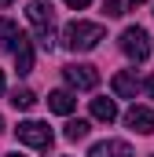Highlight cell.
Returning a JSON list of instances; mask_svg holds the SVG:
<instances>
[{"instance_id": "3957f363", "label": "cell", "mask_w": 154, "mask_h": 157, "mask_svg": "<svg viewBox=\"0 0 154 157\" xmlns=\"http://www.w3.org/2000/svg\"><path fill=\"white\" fill-rule=\"evenodd\" d=\"M121 51H125L132 62H143V59L151 55V37H147V29H143V26H128V29L121 33Z\"/></svg>"}, {"instance_id": "7a4b0ae2", "label": "cell", "mask_w": 154, "mask_h": 157, "mask_svg": "<svg viewBox=\"0 0 154 157\" xmlns=\"http://www.w3.org/2000/svg\"><path fill=\"white\" fill-rule=\"evenodd\" d=\"M26 18H30V26L37 29L40 48H51V40H55V11H51V4L33 0V4L26 7Z\"/></svg>"}, {"instance_id": "8fae6325", "label": "cell", "mask_w": 154, "mask_h": 157, "mask_svg": "<svg viewBox=\"0 0 154 157\" xmlns=\"http://www.w3.org/2000/svg\"><path fill=\"white\" fill-rule=\"evenodd\" d=\"M74 106H77V99H74V91H66V88H59V91L48 95V110H55V113H74Z\"/></svg>"}, {"instance_id": "277c9868", "label": "cell", "mask_w": 154, "mask_h": 157, "mask_svg": "<svg viewBox=\"0 0 154 157\" xmlns=\"http://www.w3.org/2000/svg\"><path fill=\"white\" fill-rule=\"evenodd\" d=\"M15 135H18V143H26V146H33V150H48L51 139H55L44 121H22V124L15 128Z\"/></svg>"}, {"instance_id": "44dd1931", "label": "cell", "mask_w": 154, "mask_h": 157, "mask_svg": "<svg viewBox=\"0 0 154 157\" xmlns=\"http://www.w3.org/2000/svg\"><path fill=\"white\" fill-rule=\"evenodd\" d=\"M0 132H4V117H0Z\"/></svg>"}, {"instance_id": "4fadbf2b", "label": "cell", "mask_w": 154, "mask_h": 157, "mask_svg": "<svg viewBox=\"0 0 154 157\" xmlns=\"http://www.w3.org/2000/svg\"><path fill=\"white\" fill-rule=\"evenodd\" d=\"M88 132H92L88 121H66V132H63V135H66L70 143H81V139H88Z\"/></svg>"}, {"instance_id": "ffe728a7", "label": "cell", "mask_w": 154, "mask_h": 157, "mask_svg": "<svg viewBox=\"0 0 154 157\" xmlns=\"http://www.w3.org/2000/svg\"><path fill=\"white\" fill-rule=\"evenodd\" d=\"M128 4H143V0H128Z\"/></svg>"}, {"instance_id": "e0dca14e", "label": "cell", "mask_w": 154, "mask_h": 157, "mask_svg": "<svg viewBox=\"0 0 154 157\" xmlns=\"http://www.w3.org/2000/svg\"><path fill=\"white\" fill-rule=\"evenodd\" d=\"M143 88H147V95H151V99H154V73H151V77H147V80H143Z\"/></svg>"}, {"instance_id": "ac0fdd59", "label": "cell", "mask_w": 154, "mask_h": 157, "mask_svg": "<svg viewBox=\"0 0 154 157\" xmlns=\"http://www.w3.org/2000/svg\"><path fill=\"white\" fill-rule=\"evenodd\" d=\"M0 95H4V70H0Z\"/></svg>"}, {"instance_id": "6da1fadb", "label": "cell", "mask_w": 154, "mask_h": 157, "mask_svg": "<svg viewBox=\"0 0 154 157\" xmlns=\"http://www.w3.org/2000/svg\"><path fill=\"white\" fill-rule=\"evenodd\" d=\"M103 37H107V29L99 22H70L63 29V48H70V51H92Z\"/></svg>"}, {"instance_id": "603a6c76", "label": "cell", "mask_w": 154, "mask_h": 157, "mask_svg": "<svg viewBox=\"0 0 154 157\" xmlns=\"http://www.w3.org/2000/svg\"><path fill=\"white\" fill-rule=\"evenodd\" d=\"M151 157H154V154H151Z\"/></svg>"}, {"instance_id": "9c48e42d", "label": "cell", "mask_w": 154, "mask_h": 157, "mask_svg": "<svg viewBox=\"0 0 154 157\" xmlns=\"http://www.w3.org/2000/svg\"><path fill=\"white\" fill-rule=\"evenodd\" d=\"M88 157H132V150H128V143H121V139H107V143H95Z\"/></svg>"}, {"instance_id": "d6986e66", "label": "cell", "mask_w": 154, "mask_h": 157, "mask_svg": "<svg viewBox=\"0 0 154 157\" xmlns=\"http://www.w3.org/2000/svg\"><path fill=\"white\" fill-rule=\"evenodd\" d=\"M7 4H11V0H0V7H7Z\"/></svg>"}, {"instance_id": "52a82bcc", "label": "cell", "mask_w": 154, "mask_h": 157, "mask_svg": "<svg viewBox=\"0 0 154 157\" xmlns=\"http://www.w3.org/2000/svg\"><path fill=\"white\" fill-rule=\"evenodd\" d=\"M136 91H140V80H136L132 70L114 73V95H117V99H136Z\"/></svg>"}, {"instance_id": "9a60e30c", "label": "cell", "mask_w": 154, "mask_h": 157, "mask_svg": "<svg viewBox=\"0 0 154 157\" xmlns=\"http://www.w3.org/2000/svg\"><path fill=\"white\" fill-rule=\"evenodd\" d=\"M103 11H107V18L125 15V0H103Z\"/></svg>"}, {"instance_id": "5bb4252c", "label": "cell", "mask_w": 154, "mask_h": 157, "mask_svg": "<svg viewBox=\"0 0 154 157\" xmlns=\"http://www.w3.org/2000/svg\"><path fill=\"white\" fill-rule=\"evenodd\" d=\"M33 102H37V95H33L30 88H15V91H11V106H15V110H30Z\"/></svg>"}, {"instance_id": "ba28073f", "label": "cell", "mask_w": 154, "mask_h": 157, "mask_svg": "<svg viewBox=\"0 0 154 157\" xmlns=\"http://www.w3.org/2000/svg\"><path fill=\"white\" fill-rule=\"evenodd\" d=\"M15 70H18V73H30V70H33V44H30L26 33L15 44Z\"/></svg>"}, {"instance_id": "7c38bea8", "label": "cell", "mask_w": 154, "mask_h": 157, "mask_svg": "<svg viewBox=\"0 0 154 157\" xmlns=\"http://www.w3.org/2000/svg\"><path fill=\"white\" fill-rule=\"evenodd\" d=\"M18 37H22V29H18L11 18H0V48H11V51H15Z\"/></svg>"}, {"instance_id": "2e32d148", "label": "cell", "mask_w": 154, "mask_h": 157, "mask_svg": "<svg viewBox=\"0 0 154 157\" xmlns=\"http://www.w3.org/2000/svg\"><path fill=\"white\" fill-rule=\"evenodd\" d=\"M88 4H92V0H66V7H74V11H84Z\"/></svg>"}, {"instance_id": "30bf717a", "label": "cell", "mask_w": 154, "mask_h": 157, "mask_svg": "<svg viewBox=\"0 0 154 157\" xmlns=\"http://www.w3.org/2000/svg\"><path fill=\"white\" fill-rule=\"evenodd\" d=\"M92 117L103 121V124H114V121H117V102H114V99H107V95L92 99Z\"/></svg>"}, {"instance_id": "5b68a950", "label": "cell", "mask_w": 154, "mask_h": 157, "mask_svg": "<svg viewBox=\"0 0 154 157\" xmlns=\"http://www.w3.org/2000/svg\"><path fill=\"white\" fill-rule=\"evenodd\" d=\"M63 77H66V84L77 88V91H92V88L99 84L95 66H88V62H74V66H66V70H63Z\"/></svg>"}, {"instance_id": "7402d4cb", "label": "cell", "mask_w": 154, "mask_h": 157, "mask_svg": "<svg viewBox=\"0 0 154 157\" xmlns=\"http://www.w3.org/2000/svg\"><path fill=\"white\" fill-rule=\"evenodd\" d=\"M7 157H22V154H7Z\"/></svg>"}, {"instance_id": "8992f818", "label": "cell", "mask_w": 154, "mask_h": 157, "mask_svg": "<svg viewBox=\"0 0 154 157\" xmlns=\"http://www.w3.org/2000/svg\"><path fill=\"white\" fill-rule=\"evenodd\" d=\"M125 124H128L132 132H140V135H151V132H154V110H147V106H132V110L125 113Z\"/></svg>"}]
</instances>
